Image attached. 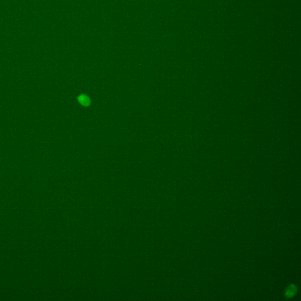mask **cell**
Instances as JSON below:
<instances>
[{
    "mask_svg": "<svg viewBox=\"0 0 301 301\" xmlns=\"http://www.w3.org/2000/svg\"><path fill=\"white\" fill-rule=\"evenodd\" d=\"M79 100H80V102L84 105H88L89 104H90V99H88V98L86 96H84V95H82L81 96L80 98H79Z\"/></svg>",
    "mask_w": 301,
    "mask_h": 301,
    "instance_id": "1",
    "label": "cell"
},
{
    "mask_svg": "<svg viewBox=\"0 0 301 301\" xmlns=\"http://www.w3.org/2000/svg\"><path fill=\"white\" fill-rule=\"evenodd\" d=\"M296 292V288L295 287H293V286H290L289 287L288 290H287V295L289 296H293V295Z\"/></svg>",
    "mask_w": 301,
    "mask_h": 301,
    "instance_id": "2",
    "label": "cell"
}]
</instances>
